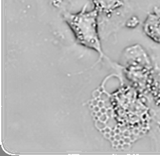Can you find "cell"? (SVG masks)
<instances>
[{"label": "cell", "mask_w": 160, "mask_h": 156, "mask_svg": "<svg viewBox=\"0 0 160 156\" xmlns=\"http://www.w3.org/2000/svg\"><path fill=\"white\" fill-rule=\"evenodd\" d=\"M50 3L53 6L57 8H61L64 7V5L69 3L72 0H50Z\"/></svg>", "instance_id": "8"}, {"label": "cell", "mask_w": 160, "mask_h": 156, "mask_svg": "<svg viewBox=\"0 0 160 156\" xmlns=\"http://www.w3.org/2000/svg\"><path fill=\"white\" fill-rule=\"evenodd\" d=\"M151 96L153 97L156 105L160 107V69L158 71L155 70Z\"/></svg>", "instance_id": "6"}, {"label": "cell", "mask_w": 160, "mask_h": 156, "mask_svg": "<svg viewBox=\"0 0 160 156\" xmlns=\"http://www.w3.org/2000/svg\"><path fill=\"white\" fill-rule=\"evenodd\" d=\"M63 18L74 34L78 43L93 50L99 55V60L105 55L102 51L99 32V13L95 9L87 10L85 5L76 13L64 11Z\"/></svg>", "instance_id": "3"}, {"label": "cell", "mask_w": 160, "mask_h": 156, "mask_svg": "<svg viewBox=\"0 0 160 156\" xmlns=\"http://www.w3.org/2000/svg\"><path fill=\"white\" fill-rule=\"evenodd\" d=\"M120 66L130 86L142 95H151L155 69L150 55L140 45L125 48Z\"/></svg>", "instance_id": "2"}, {"label": "cell", "mask_w": 160, "mask_h": 156, "mask_svg": "<svg viewBox=\"0 0 160 156\" xmlns=\"http://www.w3.org/2000/svg\"><path fill=\"white\" fill-rule=\"evenodd\" d=\"M99 16L104 15L110 18L124 7L125 0H91Z\"/></svg>", "instance_id": "5"}, {"label": "cell", "mask_w": 160, "mask_h": 156, "mask_svg": "<svg viewBox=\"0 0 160 156\" xmlns=\"http://www.w3.org/2000/svg\"><path fill=\"white\" fill-rule=\"evenodd\" d=\"M143 31L153 42L160 44V7L149 13L143 23Z\"/></svg>", "instance_id": "4"}, {"label": "cell", "mask_w": 160, "mask_h": 156, "mask_svg": "<svg viewBox=\"0 0 160 156\" xmlns=\"http://www.w3.org/2000/svg\"><path fill=\"white\" fill-rule=\"evenodd\" d=\"M140 23V20L136 16L131 17L130 18L128 19V21L126 22V26H127L128 28H136L137 26L139 25Z\"/></svg>", "instance_id": "7"}, {"label": "cell", "mask_w": 160, "mask_h": 156, "mask_svg": "<svg viewBox=\"0 0 160 156\" xmlns=\"http://www.w3.org/2000/svg\"><path fill=\"white\" fill-rule=\"evenodd\" d=\"M104 84L105 81L89 102L96 128L115 148H129L150 129L152 116L146 97L124 83L109 94Z\"/></svg>", "instance_id": "1"}]
</instances>
